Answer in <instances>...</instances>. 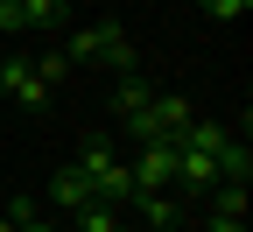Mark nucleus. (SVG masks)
<instances>
[{
	"mask_svg": "<svg viewBox=\"0 0 253 232\" xmlns=\"http://www.w3.org/2000/svg\"><path fill=\"white\" fill-rule=\"evenodd\" d=\"M190 120H197V113H190V98H176V92H155L148 98V113H134V120H126V141H176L183 148V127Z\"/></svg>",
	"mask_w": 253,
	"mask_h": 232,
	"instance_id": "f257e3e1",
	"label": "nucleus"
},
{
	"mask_svg": "<svg viewBox=\"0 0 253 232\" xmlns=\"http://www.w3.org/2000/svg\"><path fill=\"white\" fill-rule=\"evenodd\" d=\"M0 232H14V225H7V218H0Z\"/></svg>",
	"mask_w": 253,
	"mask_h": 232,
	"instance_id": "2eb2a0df",
	"label": "nucleus"
},
{
	"mask_svg": "<svg viewBox=\"0 0 253 232\" xmlns=\"http://www.w3.org/2000/svg\"><path fill=\"white\" fill-rule=\"evenodd\" d=\"M204 232H246V218H211Z\"/></svg>",
	"mask_w": 253,
	"mask_h": 232,
	"instance_id": "ddd939ff",
	"label": "nucleus"
},
{
	"mask_svg": "<svg viewBox=\"0 0 253 232\" xmlns=\"http://www.w3.org/2000/svg\"><path fill=\"white\" fill-rule=\"evenodd\" d=\"M42 197H49L56 211H84V204H91V183H84V169H71V162H63V169L49 176V190H42Z\"/></svg>",
	"mask_w": 253,
	"mask_h": 232,
	"instance_id": "39448f33",
	"label": "nucleus"
},
{
	"mask_svg": "<svg viewBox=\"0 0 253 232\" xmlns=\"http://www.w3.org/2000/svg\"><path fill=\"white\" fill-rule=\"evenodd\" d=\"M126 169H134V190H176V141H141Z\"/></svg>",
	"mask_w": 253,
	"mask_h": 232,
	"instance_id": "7ed1b4c3",
	"label": "nucleus"
},
{
	"mask_svg": "<svg viewBox=\"0 0 253 232\" xmlns=\"http://www.w3.org/2000/svg\"><path fill=\"white\" fill-rule=\"evenodd\" d=\"M28 7V28H63L71 21V0H21Z\"/></svg>",
	"mask_w": 253,
	"mask_h": 232,
	"instance_id": "9d476101",
	"label": "nucleus"
},
{
	"mask_svg": "<svg viewBox=\"0 0 253 232\" xmlns=\"http://www.w3.org/2000/svg\"><path fill=\"white\" fill-rule=\"evenodd\" d=\"M0 98H14V106H49V85L36 78L28 56H0Z\"/></svg>",
	"mask_w": 253,
	"mask_h": 232,
	"instance_id": "20e7f679",
	"label": "nucleus"
},
{
	"mask_svg": "<svg viewBox=\"0 0 253 232\" xmlns=\"http://www.w3.org/2000/svg\"><path fill=\"white\" fill-rule=\"evenodd\" d=\"M28 63H36V78H42L49 92H56L63 78H71V56H63V49H42V56H28Z\"/></svg>",
	"mask_w": 253,
	"mask_h": 232,
	"instance_id": "9b49d317",
	"label": "nucleus"
},
{
	"mask_svg": "<svg viewBox=\"0 0 253 232\" xmlns=\"http://www.w3.org/2000/svg\"><path fill=\"white\" fill-rule=\"evenodd\" d=\"M211 218H246V183H211Z\"/></svg>",
	"mask_w": 253,
	"mask_h": 232,
	"instance_id": "6e6552de",
	"label": "nucleus"
},
{
	"mask_svg": "<svg viewBox=\"0 0 253 232\" xmlns=\"http://www.w3.org/2000/svg\"><path fill=\"white\" fill-rule=\"evenodd\" d=\"M197 7H204L211 21H246V14H253V0H197Z\"/></svg>",
	"mask_w": 253,
	"mask_h": 232,
	"instance_id": "f8f14e48",
	"label": "nucleus"
},
{
	"mask_svg": "<svg viewBox=\"0 0 253 232\" xmlns=\"http://www.w3.org/2000/svg\"><path fill=\"white\" fill-rule=\"evenodd\" d=\"M148 98H155V85L126 71V78L113 85V113H120V120H134V113H148Z\"/></svg>",
	"mask_w": 253,
	"mask_h": 232,
	"instance_id": "0eeeda50",
	"label": "nucleus"
},
{
	"mask_svg": "<svg viewBox=\"0 0 253 232\" xmlns=\"http://www.w3.org/2000/svg\"><path fill=\"white\" fill-rule=\"evenodd\" d=\"M14 232H63V225H49V218H28V225H14Z\"/></svg>",
	"mask_w": 253,
	"mask_h": 232,
	"instance_id": "4468645a",
	"label": "nucleus"
},
{
	"mask_svg": "<svg viewBox=\"0 0 253 232\" xmlns=\"http://www.w3.org/2000/svg\"><path fill=\"white\" fill-rule=\"evenodd\" d=\"M63 56H71V63H91V56H106L120 78L134 71V43H126V28H120V21H91V28H78V36L63 43Z\"/></svg>",
	"mask_w": 253,
	"mask_h": 232,
	"instance_id": "f03ea898",
	"label": "nucleus"
},
{
	"mask_svg": "<svg viewBox=\"0 0 253 232\" xmlns=\"http://www.w3.org/2000/svg\"><path fill=\"white\" fill-rule=\"evenodd\" d=\"M126 211H141L148 225H176V218H183V197H176V190H134Z\"/></svg>",
	"mask_w": 253,
	"mask_h": 232,
	"instance_id": "423d86ee",
	"label": "nucleus"
},
{
	"mask_svg": "<svg viewBox=\"0 0 253 232\" xmlns=\"http://www.w3.org/2000/svg\"><path fill=\"white\" fill-rule=\"evenodd\" d=\"M71 225H78V232H120L126 211H113V204H84V211H71Z\"/></svg>",
	"mask_w": 253,
	"mask_h": 232,
	"instance_id": "1a4fd4ad",
	"label": "nucleus"
}]
</instances>
